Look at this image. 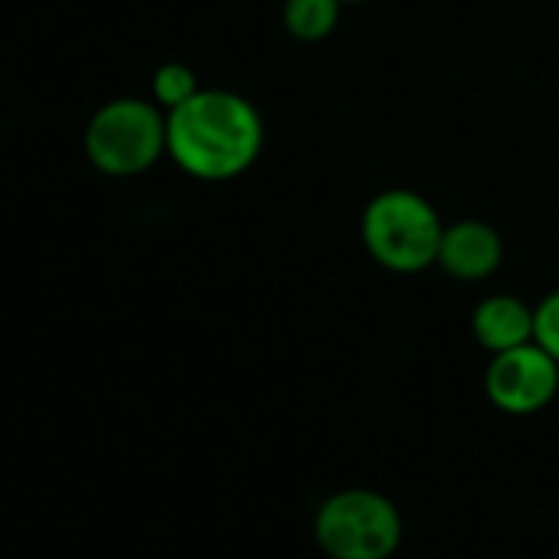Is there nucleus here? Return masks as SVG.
I'll use <instances>...</instances> for the list:
<instances>
[{"label":"nucleus","instance_id":"nucleus-1","mask_svg":"<svg viewBox=\"0 0 559 559\" xmlns=\"http://www.w3.org/2000/svg\"><path fill=\"white\" fill-rule=\"evenodd\" d=\"M263 139L257 106L230 90H201L168 112V155L201 181L243 175L260 158Z\"/></svg>","mask_w":559,"mask_h":559},{"label":"nucleus","instance_id":"nucleus-5","mask_svg":"<svg viewBox=\"0 0 559 559\" xmlns=\"http://www.w3.org/2000/svg\"><path fill=\"white\" fill-rule=\"evenodd\" d=\"M484 389L500 412L533 415L556 399L559 362L539 343H523L516 349L493 353L484 376Z\"/></svg>","mask_w":559,"mask_h":559},{"label":"nucleus","instance_id":"nucleus-9","mask_svg":"<svg viewBox=\"0 0 559 559\" xmlns=\"http://www.w3.org/2000/svg\"><path fill=\"white\" fill-rule=\"evenodd\" d=\"M201 93V86H198V76H194V70L191 67H185V63H162L158 70H155V76H152V103L155 106H162L165 112H171V109H178V106H185L191 96H198Z\"/></svg>","mask_w":559,"mask_h":559},{"label":"nucleus","instance_id":"nucleus-2","mask_svg":"<svg viewBox=\"0 0 559 559\" xmlns=\"http://www.w3.org/2000/svg\"><path fill=\"white\" fill-rule=\"evenodd\" d=\"M362 243L392 273H421L438 263L444 224L435 204L412 188L379 191L362 211Z\"/></svg>","mask_w":559,"mask_h":559},{"label":"nucleus","instance_id":"nucleus-3","mask_svg":"<svg viewBox=\"0 0 559 559\" xmlns=\"http://www.w3.org/2000/svg\"><path fill=\"white\" fill-rule=\"evenodd\" d=\"M83 148L90 165L103 175H142L162 155H168V112L135 96L112 99L86 122Z\"/></svg>","mask_w":559,"mask_h":559},{"label":"nucleus","instance_id":"nucleus-10","mask_svg":"<svg viewBox=\"0 0 559 559\" xmlns=\"http://www.w3.org/2000/svg\"><path fill=\"white\" fill-rule=\"evenodd\" d=\"M533 343H539L559 362V290L546 294L533 307Z\"/></svg>","mask_w":559,"mask_h":559},{"label":"nucleus","instance_id":"nucleus-11","mask_svg":"<svg viewBox=\"0 0 559 559\" xmlns=\"http://www.w3.org/2000/svg\"><path fill=\"white\" fill-rule=\"evenodd\" d=\"M343 4H359V0H343Z\"/></svg>","mask_w":559,"mask_h":559},{"label":"nucleus","instance_id":"nucleus-6","mask_svg":"<svg viewBox=\"0 0 559 559\" xmlns=\"http://www.w3.org/2000/svg\"><path fill=\"white\" fill-rule=\"evenodd\" d=\"M500 263H503V240L487 221L467 217V221L444 224L438 266L448 276L464 280V284H477V280L493 276Z\"/></svg>","mask_w":559,"mask_h":559},{"label":"nucleus","instance_id":"nucleus-4","mask_svg":"<svg viewBox=\"0 0 559 559\" xmlns=\"http://www.w3.org/2000/svg\"><path fill=\"white\" fill-rule=\"evenodd\" d=\"M313 533L330 559H389L402 543V513L389 497L353 487L320 503Z\"/></svg>","mask_w":559,"mask_h":559},{"label":"nucleus","instance_id":"nucleus-8","mask_svg":"<svg viewBox=\"0 0 559 559\" xmlns=\"http://www.w3.org/2000/svg\"><path fill=\"white\" fill-rule=\"evenodd\" d=\"M343 0H287L284 4V27L290 37L304 44L326 40L343 17Z\"/></svg>","mask_w":559,"mask_h":559},{"label":"nucleus","instance_id":"nucleus-7","mask_svg":"<svg viewBox=\"0 0 559 559\" xmlns=\"http://www.w3.org/2000/svg\"><path fill=\"white\" fill-rule=\"evenodd\" d=\"M471 333L490 356L533 343V307L513 294L487 297L471 313Z\"/></svg>","mask_w":559,"mask_h":559}]
</instances>
